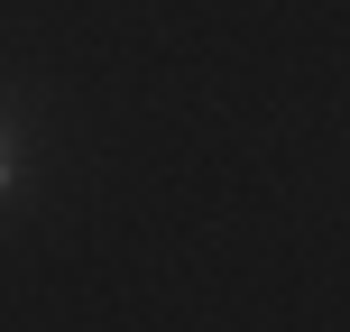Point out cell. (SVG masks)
Listing matches in <instances>:
<instances>
[{"mask_svg":"<svg viewBox=\"0 0 350 332\" xmlns=\"http://www.w3.org/2000/svg\"><path fill=\"white\" fill-rule=\"evenodd\" d=\"M0 185H10V148H0Z\"/></svg>","mask_w":350,"mask_h":332,"instance_id":"6da1fadb","label":"cell"}]
</instances>
